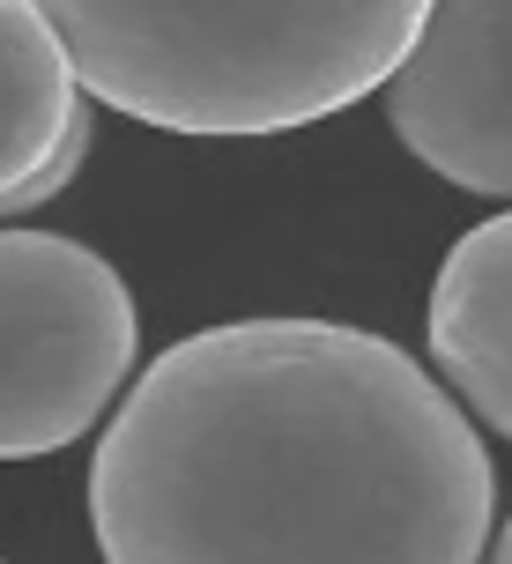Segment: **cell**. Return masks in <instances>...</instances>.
<instances>
[{
	"label": "cell",
	"mask_w": 512,
	"mask_h": 564,
	"mask_svg": "<svg viewBox=\"0 0 512 564\" xmlns=\"http://www.w3.org/2000/svg\"><path fill=\"white\" fill-rule=\"evenodd\" d=\"M89 156V89L37 0H0V216L53 200Z\"/></svg>",
	"instance_id": "5"
},
{
	"label": "cell",
	"mask_w": 512,
	"mask_h": 564,
	"mask_svg": "<svg viewBox=\"0 0 512 564\" xmlns=\"http://www.w3.org/2000/svg\"><path fill=\"white\" fill-rule=\"evenodd\" d=\"M490 550H498V557H512V520L498 528V535H490Z\"/></svg>",
	"instance_id": "7"
},
{
	"label": "cell",
	"mask_w": 512,
	"mask_h": 564,
	"mask_svg": "<svg viewBox=\"0 0 512 564\" xmlns=\"http://www.w3.org/2000/svg\"><path fill=\"white\" fill-rule=\"evenodd\" d=\"M119 564L438 557L498 535V476L446 379L341 319H224L127 387L89 460Z\"/></svg>",
	"instance_id": "1"
},
{
	"label": "cell",
	"mask_w": 512,
	"mask_h": 564,
	"mask_svg": "<svg viewBox=\"0 0 512 564\" xmlns=\"http://www.w3.org/2000/svg\"><path fill=\"white\" fill-rule=\"evenodd\" d=\"M424 327L438 379L460 394V409L512 438V208L454 238V253L438 260V282H431Z\"/></svg>",
	"instance_id": "6"
},
{
	"label": "cell",
	"mask_w": 512,
	"mask_h": 564,
	"mask_svg": "<svg viewBox=\"0 0 512 564\" xmlns=\"http://www.w3.org/2000/svg\"><path fill=\"white\" fill-rule=\"evenodd\" d=\"M97 105L200 141L297 134L416 53L431 0H37Z\"/></svg>",
	"instance_id": "2"
},
{
	"label": "cell",
	"mask_w": 512,
	"mask_h": 564,
	"mask_svg": "<svg viewBox=\"0 0 512 564\" xmlns=\"http://www.w3.org/2000/svg\"><path fill=\"white\" fill-rule=\"evenodd\" d=\"M142 312L112 260L59 230H0V460L97 431L134 379Z\"/></svg>",
	"instance_id": "3"
},
{
	"label": "cell",
	"mask_w": 512,
	"mask_h": 564,
	"mask_svg": "<svg viewBox=\"0 0 512 564\" xmlns=\"http://www.w3.org/2000/svg\"><path fill=\"white\" fill-rule=\"evenodd\" d=\"M394 141L446 186L512 200V0H431L386 83Z\"/></svg>",
	"instance_id": "4"
}]
</instances>
